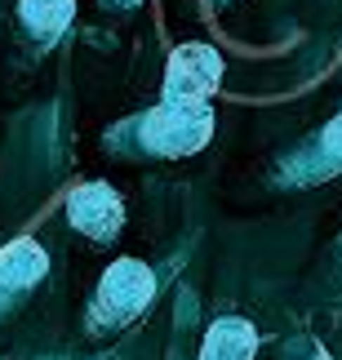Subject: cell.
<instances>
[{"label": "cell", "mask_w": 342, "mask_h": 360, "mask_svg": "<svg viewBox=\"0 0 342 360\" xmlns=\"http://www.w3.org/2000/svg\"><path fill=\"white\" fill-rule=\"evenodd\" d=\"M209 134H213L209 98H165L143 124L147 147L160 156H191L209 143Z\"/></svg>", "instance_id": "obj_1"}, {"label": "cell", "mask_w": 342, "mask_h": 360, "mask_svg": "<svg viewBox=\"0 0 342 360\" xmlns=\"http://www.w3.org/2000/svg\"><path fill=\"white\" fill-rule=\"evenodd\" d=\"M218 85H223V58H218V49L191 40V45H178L169 53L165 98H209Z\"/></svg>", "instance_id": "obj_2"}, {"label": "cell", "mask_w": 342, "mask_h": 360, "mask_svg": "<svg viewBox=\"0 0 342 360\" xmlns=\"http://www.w3.org/2000/svg\"><path fill=\"white\" fill-rule=\"evenodd\" d=\"M67 218L85 231L93 240H112L120 227H125V205L120 196L107 183H85L72 191V200H67Z\"/></svg>", "instance_id": "obj_3"}, {"label": "cell", "mask_w": 342, "mask_h": 360, "mask_svg": "<svg viewBox=\"0 0 342 360\" xmlns=\"http://www.w3.org/2000/svg\"><path fill=\"white\" fill-rule=\"evenodd\" d=\"M152 294H156L152 271H147L143 262H133V258H120V262H112V271L103 276L98 302H103V311L116 316V321H129V316H138L147 302H152Z\"/></svg>", "instance_id": "obj_4"}, {"label": "cell", "mask_w": 342, "mask_h": 360, "mask_svg": "<svg viewBox=\"0 0 342 360\" xmlns=\"http://www.w3.org/2000/svg\"><path fill=\"white\" fill-rule=\"evenodd\" d=\"M258 347V334L249 321H218L209 334H204L200 360H249Z\"/></svg>", "instance_id": "obj_5"}, {"label": "cell", "mask_w": 342, "mask_h": 360, "mask_svg": "<svg viewBox=\"0 0 342 360\" xmlns=\"http://www.w3.org/2000/svg\"><path fill=\"white\" fill-rule=\"evenodd\" d=\"M49 267V258H45V249L32 245V240H13L5 254H0V281L13 285V289H27V285H36L40 276H45Z\"/></svg>", "instance_id": "obj_6"}, {"label": "cell", "mask_w": 342, "mask_h": 360, "mask_svg": "<svg viewBox=\"0 0 342 360\" xmlns=\"http://www.w3.org/2000/svg\"><path fill=\"white\" fill-rule=\"evenodd\" d=\"M18 18L36 36H63L76 18V0H18Z\"/></svg>", "instance_id": "obj_7"}, {"label": "cell", "mask_w": 342, "mask_h": 360, "mask_svg": "<svg viewBox=\"0 0 342 360\" xmlns=\"http://www.w3.org/2000/svg\"><path fill=\"white\" fill-rule=\"evenodd\" d=\"M324 147H329V151H334V156L342 160V116H338V120L329 124V129H324Z\"/></svg>", "instance_id": "obj_8"}, {"label": "cell", "mask_w": 342, "mask_h": 360, "mask_svg": "<svg viewBox=\"0 0 342 360\" xmlns=\"http://www.w3.org/2000/svg\"><path fill=\"white\" fill-rule=\"evenodd\" d=\"M107 5H120V9H133V5H143V0H107Z\"/></svg>", "instance_id": "obj_9"}]
</instances>
